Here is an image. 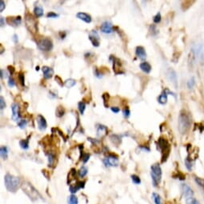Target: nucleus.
Returning a JSON list of instances; mask_svg holds the SVG:
<instances>
[{
  "mask_svg": "<svg viewBox=\"0 0 204 204\" xmlns=\"http://www.w3.org/2000/svg\"><path fill=\"white\" fill-rule=\"evenodd\" d=\"M0 47H1V54L3 53V47H2V45H0Z\"/></svg>",
  "mask_w": 204,
  "mask_h": 204,
  "instance_id": "59",
  "label": "nucleus"
},
{
  "mask_svg": "<svg viewBox=\"0 0 204 204\" xmlns=\"http://www.w3.org/2000/svg\"><path fill=\"white\" fill-rule=\"evenodd\" d=\"M178 130L181 134H186L190 127V119L187 114L185 112L180 113L178 116Z\"/></svg>",
  "mask_w": 204,
  "mask_h": 204,
  "instance_id": "2",
  "label": "nucleus"
},
{
  "mask_svg": "<svg viewBox=\"0 0 204 204\" xmlns=\"http://www.w3.org/2000/svg\"><path fill=\"white\" fill-rule=\"evenodd\" d=\"M18 79L22 86H25V77H24V74L22 72H19V75H18Z\"/></svg>",
  "mask_w": 204,
  "mask_h": 204,
  "instance_id": "38",
  "label": "nucleus"
},
{
  "mask_svg": "<svg viewBox=\"0 0 204 204\" xmlns=\"http://www.w3.org/2000/svg\"><path fill=\"white\" fill-rule=\"evenodd\" d=\"M185 163H186V166H187V169H188L189 170H191L192 166H193V163H192V162L190 161V159H189L188 158H186V160H185Z\"/></svg>",
  "mask_w": 204,
  "mask_h": 204,
  "instance_id": "44",
  "label": "nucleus"
},
{
  "mask_svg": "<svg viewBox=\"0 0 204 204\" xmlns=\"http://www.w3.org/2000/svg\"><path fill=\"white\" fill-rule=\"evenodd\" d=\"M0 154L2 159H7L8 158V148L6 146H2L0 147Z\"/></svg>",
  "mask_w": 204,
  "mask_h": 204,
  "instance_id": "28",
  "label": "nucleus"
},
{
  "mask_svg": "<svg viewBox=\"0 0 204 204\" xmlns=\"http://www.w3.org/2000/svg\"><path fill=\"white\" fill-rule=\"evenodd\" d=\"M151 176L154 187H158L162 179V169L158 163H154L151 166Z\"/></svg>",
  "mask_w": 204,
  "mask_h": 204,
  "instance_id": "5",
  "label": "nucleus"
},
{
  "mask_svg": "<svg viewBox=\"0 0 204 204\" xmlns=\"http://www.w3.org/2000/svg\"><path fill=\"white\" fill-rule=\"evenodd\" d=\"M167 93L166 92V91L164 90V91H163V93L161 94L160 95L158 96V102L160 104H166V102H167Z\"/></svg>",
  "mask_w": 204,
  "mask_h": 204,
  "instance_id": "27",
  "label": "nucleus"
},
{
  "mask_svg": "<svg viewBox=\"0 0 204 204\" xmlns=\"http://www.w3.org/2000/svg\"><path fill=\"white\" fill-rule=\"evenodd\" d=\"M0 77H1V79H7V77H8V73H7V71H6V70H4L3 69H1L0 70Z\"/></svg>",
  "mask_w": 204,
  "mask_h": 204,
  "instance_id": "48",
  "label": "nucleus"
},
{
  "mask_svg": "<svg viewBox=\"0 0 204 204\" xmlns=\"http://www.w3.org/2000/svg\"><path fill=\"white\" fill-rule=\"evenodd\" d=\"M139 67H140V69H141L144 73H146V74H149V73L151 72V69H152L151 64L147 62H142V63H140V64H139Z\"/></svg>",
  "mask_w": 204,
  "mask_h": 204,
  "instance_id": "23",
  "label": "nucleus"
},
{
  "mask_svg": "<svg viewBox=\"0 0 204 204\" xmlns=\"http://www.w3.org/2000/svg\"><path fill=\"white\" fill-rule=\"evenodd\" d=\"M181 191H182V195L185 197L186 199L191 198L194 195V191L191 189V187L187 184H185V183H182L181 185Z\"/></svg>",
  "mask_w": 204,
  "mask_h": 204,
  "instance_id": "12",
  "label": "nucleus"
},
{
  "mask_svg": "<svg viewBox=\"0 0 204 204\" xmlns=\"http://www.w3.org/2000/svg\"><path fill=\"white\" fill-rule=\"evenodd\" d=\"M110 139L113 143L116 145V146H118L122 142V137L118 134H111L110 136Z\"/></svg>",
  "mask_w": 204,
  "mask_h": 204,
  "instance_id": "24",
  "label": "nucleus"
},
{
  "mask_svg": "<svg viewBox=\"0 0 204 204\" xmlns=\"http://www.w3.org/2000/svg\"><path fill=\"white\" fill-rule=\"evenodd\" d=\"M7 22L9 25L12 26H20L22 22V17L21 16H16V17H7Z\"/></svg>",
  "mask_w": 204,
  "mask_h": 204,
  "instance_id": "14",
  "label": "nucleus"
},
{
  "mask_svg": "<svg viewBox=\"0 0 204 204\" xmlns=\"http://www.w3.org/2000/svg\"><path fill=\"white\" fill-rule=\"evenodd\" d=\"M113 70L115 72V74L116 75L118 74H125V72L122 70V66L121 63L119 58H115V56H113Z\"/></svg>",
  "mask_w": 204,
  "mask_h": 204,
  "instance_id": "9",
  "label": "nucleus"
},
{
  "mask_svg": "<svg viewBox=\"0 0 204 204\" xmlns=\"http://www.w3.org/2000/svg\"><path fill=\"white\" fill-rule=\"evenodd\" d=\"M87 172H88V169H87L86 166H82L79 169V171H78V175H79L80 178H83L86 176Z\"/></svg>",
  "mask_w": 204,
  "mask_h": 204,
  "instance_id": "31",
  "label": "nucleus"
},
{
  "mask_svg": "<svg viewBox=\"0 0 204 204\" xmlns=\"http://www.w3.org/2000/svg\"><path fill=\"white\" fill-rule=\"evenodd\" d=\"M36 121H37V124H38V128L40 131H44L46 127H47V123H46V120L42 115H37L36 118Z\"/></svg>",
  "mask_w": 204,
  "mask_h": 204,
  "instance_id": "13",
  "label": "nucleus"
},
{
  "mask_svg": "<svg viewBox=\"0 0 204 204\" xmlns=\"http://www.w3.org/2000/svg\"><path fill=\"white\" fill-rule=\"evenodd\" d=\"M100 30L104 34H111L114 31V29H113L111 23H110V22L107 21L104 22L102 23V25L100 26Z\"/></svg>",
  "mask_w": 204,
  "mask_h": 204,
  "instance_id": "16",
  "label": "nucleus"
},
{
  "mask_svg": "<svg viewBox=\"0 0 204 204\" xmlns=\"http://www.w3.org/2000/svg\"><path fill=\"white\" fill-rule=\"evenodd\" d=\"M12 39H13V41H14V43H18V42H19V36L17 35L16 34H14V35H13V37H12Z\"/></svg>",
  "mask_w": 204,
  "mask_h": 204,
  "instance_id": "56",
  "label": "nucleus"
},
{
  "mask_svg": "<svg viewBox=\"0 0 204 204\" xmlns=\"http://www.w3.org/2000/svg\"><path fill=\"white\" fill-rule=\"evenodd\" d=\"M22 189L23 190L24 193L30 198L31 201H37L41 198L40 194L30 182H23L22 184Z\"/></svg>",
  "mask_w": 204,
  "mask_h": 204,
  "instance_id": "3",
  "label": "nucleus"
},
{
  "mask_svg": "<svg viewBox=\"0 0 204 204\" xmlns=\"http://www.w3.org/2000/svg\"><path fill=\"white\" fill-rule=\"evenodd\" d=\"M59 36L61 39H64L65 37L67 36V32H66V31H60Z\"/></svg>",
  "mask_w": 204,
  "mask_h": 204,
  "instance_id": "55",
  "label": "nucleus"
},
{
  "mask_svg": "<svg viewBox=\"0 0 204 204\" xmlns=\"http://www.w3.org/2000/svg\"><path fill=\"white\" fill-rule=\"evenodd\" d=\"M78 108H79V112L81 115H83L85 109H86V103H84L83 101H81L78 103Z\"/></svg>",
  "mask_w": 204,
  "mask_h": 204,
  "instance_id": "34",
  "label": "nucleus"
},
{
  "mask_svg": "<svg viewBox=\"0 0 204 204\" xmlns=\"http://www.w3.org/2000/svg\"><path fill=\"white\" fill-rule=\"evenodd\" d=\"M55 81L57 82V83L60 86H64V82H62V79L60 78L58 75H55Z\"/></svg>",
  "mask_w": 204,
  "mask_h": 204,
  "instance_id": "49",
  "label": "nucleus"
},
{
  "mask_svg": "<svg viewBox=\"0 0 204 204\" xmlns=\"http://www.w3.org/2000/svg\"><path fill=\"white\" fill-rule=\"evenodd\" d=\"M11 110H12V119L14 121H18L19 119L20 115H19V106L18 103H13L11 104Z\"/></svg>",
  "mask_w": 204,
  "mask_h": 204,
  "instance_id": "15",
  "label": "nucleus"
},
{
  "mask_svg": "<svg viewBox=\"0 0 204 204\" xmlns=\"http://www.w3.org/2000/svg\"><path fill=\"white\" fill-rule=\"evenodd\" d=\"M35 70H39V67H38H38H36Z\"/></svg>",
  "mask_w": 204,
  "mask_h": 204,
  "instance_id": "60",
  "label": "nucleus"
},
{
  "mask_svg": "<svg viewBox=\"0 0 204 204\" xmlns=\"http://www.w3.org/2000/svg\"><path fill=\"white\" fill-rule=\"evenodd\" d=\"M48 156V166H50V167H54V166L55 164V162H56V156H55V154L53 153L52 151H50L47 154Z\"/></svg>",
  "mask_w": 204,
  "mask_h": 204,
  "instance_id": "22",
  "label": "nucleus"
},
{
  "mask_svg": "<svg viewBox=\"0 0 204 204\" xmlns=\"http://www.w3.org/2000/svg\"><path fill=\"white\" fill-rule=\"evenodd\" d=\"M76 17L82 21L85 22L86 23H90L92 21V18L89 14L85 13V12H79L76 14Z\"/></svg>",
  "mask_w": 204,
  "mask_h": 204,
  "instance_id": "19",
  "label": "nucleus"
},
{
  "mask_svg": "<svg viewBox=\"0 0 204 204\" xmlns=\"http://www.w3.org/2000/svg\"><path fill=\"white\" fill-rule=\"evenodd\" d=\"M7 70L11 75H13L14 74V72H15V69H14V67L13 66H8L7 67Z\"/></svg>",
  "mask_w": 204,
  "mask_h": 204,
  "instance_id": "52",
  "label": "nucleus"
},
{
  "mask_svg": "<svg viewBox=\"0 0 204 204\" xmlns=\"http://www.w3.org/2000/svg\"><path fill=\"white\" fill-rule=\"evenodd\" d=\"M75 84H76V81L73 79H67V80L64 82V86H66V87H67V88H71V87H73L74 86H75Z\"/></svg>",
  "mask_w": 204,
  "mask_h": 204,
  "instance_id": "30",
  "label": "nucleus"
},
{
  "mask_svg": "<svg viewBox=\"0 0 204 204\" xmlns=\"http://www.w3.org/2000/svg\"><path fill=\"white\" fill-rule=\"evenodd\" d=\"M89 39L92 43V45L95 47H98L100 45V40H99V35H98V32L96 31H91L89 34Z\"/></svg>",
  "mask_w": 204,
  "mask_h": 204,
  "instance_id": "11",
  "label": "nucleus"
},
{
  "mask_svg": "<svg viewBox=\"0 0 204 204\" xmlns=\"http://www.w3.org/2000/svg\"><path fill=\"white\" fill-rule=\"evenodd\" d=\"M96 129H97V136L99 138H103L107 134V127L104 125L98 124L96 127Z\"/></svg>",
  "mask_w": 204,
  "mask_h": 204,
  "instance_id": "17",
  "label": "nucleus"
},
{
  "mask_svg": "<svg viewBox=\"0 0 204 204\" xmlns=\"http://www.w3.org/2000/svg\"><path fill=\"white\" fill-rule=\"evenodd\" d=\"M6 106H7V104L5 103L4 98H3L2 96H1L0 97V108H1V110H3L6 107Z\"/></svg>",
  "mask_w": 204,
  "mask_h": 204,
  "instance_id": "50",
  "label": "nucleus"
},
{
  "mask_svg": "<svg viewBox=\"0 0 204 204\" xmlns=\"http://www.w3.org/2000/svg\"><path fill=\"white\" fill-rule=\"evenodd\" d=\"M194 180L195 182L199 186H200L201 187L204 188V178H202L199 177H195L194 178Z\"/></svg>",
  "mask_w": 204,
  "mask_h": 204,
  "instance_id": "41",
  "label": "nucleus"
},
{
  "mask_svg": "<svg viewBox=\"0 0 204 204\" xmlns=\"http://www.w3.org/2000/svg\"><path fill=\"white\" fill-rule=\"evenodd\" d=\"M37 46L43 51H50L53 48V42L50 38H43L38 41Z\"/></svg>",
  "mask_w": 204,
  "mask_h": 204,
  "instance_id": "7",
  "label": "nucleus"
},
{
  "mask_svg": "<svg viewBox=\"0 0 204 204\" xmlns=\"http://www.w3.org/2000/svg\"><path fill=\"white\" fill-rule=\"evenodd\" d=\"M84 186H85V181H79V182H77L75 184L70 185V186L69 190L71 194H74V193H76L79 189L83 188Z\"/></svg>",
  "mask_w": 204,
  "mask_h": 204,
  "instance_id": "18",
  "label": "nucleus"
},
{
  "mask_svg": "<svg viewBox=\"0 0 204 204\" xmlns=\"http://www.w3.org/2000/svg\"><path fill=\"white\" fill-rule=\"evenodd\" d=\"M166 77L168 81L172 82L175 86H177V74H176V72L172 68H169L166 70Z\"/></svg>",
  "mask_w": 204,
  "mask_h": 204,
  "instance_id": "10",
  "label": "nucleus"
},
{
  "mask_svg": "<svg viewBox=\"0 0 204 204\" xmlns=\"http://www.w3.org/2000/svg\"><path fill=\"white\" fill-rule=\"evenodd\" d=\"M158 148L162 153V163L166 161L168 156L170 154V146L168 141L165 138L161 137L158 140Z\"/></svg>",
  "mask_w": 204,
  "mask_h": 204,
  "instance_id": "4",
  "label": "nucleus"
},
{
  "mask_svg": "<svg viewBox=\"0 0 204 204\" xmlns=\"http://www.w3.org/2000/svg\"><path fill=\"white\" fill-rule=\"evenodd\" d=\"M81 154H82V156H81L82 160V162H83L84 163H86V162L89 160V158H90V154H88V153L82 154V153Z\"/></svg>",
  "mask_w": 204,
  "mask_h": 204,
  "instance_id": "45",
  "label": "nucleus"
},
{
  "mask_svg": "<svg viewBox=\"0 0 204 204\" xmlns=\"http://www.w3.org/2000/svg\"><path fill=\"white\" fill-rule=\"evenodd\" d=\"M0 23H1V27H3L5 24V21H4V18L2 16L0 17Z\"/></svg>",
  "mask_w": 204,
  "mask_h": 204,
  "instance_id": "57",
  "label": "nucleus"
},
{
  "mask_svg": "<svg viewBox=\"0 0 204 204\" xmlns=\"http://www.w3.org/2000/svg\"><path fill=\"white\" fill-rule=\"evenodd\" d=\"M67 202H68V204H78L79 203V199H78V198L75 195L71 194V195H70L68 197Z\"/></svg>",
  "mask_w": 204,
  "mask_h": 204,
  "instance_id": "32",
  "label": "nucleus"
},
{
  "mask_svg": "<svg viewBox=\"0 0 204 204\" xmlns=\"http://www.w3.org/2000/svg\"><path fill=\"white\" fill-rule=\"evenodd\" d=\"M42 70H43V77H44V79H50V78L53 76V74H54V70H53L51 67H47V66H44V67H43Z\"/></svg>",
  "mask_w": 204,
  "mask_h": 204,
  "instance_id": "21",
  "label": "nucleus"
},
{
  "mask_svg": "<svg viewBox=\"0 0 204 204\" xmlns=\"http://www.w3.org/2000/svg\"><path fill=\"white\" fill-rule=\"evenodd\" d=\"M5 7H6V5H5L4 1L1 0V1H0V12L3 11V10L5 9Z\"/></svg>",
  "mask_w": 204,
  "mask_h": 204,
  "instance_id": "53",
  "label": "nucleus"
},
{
  "mask_svg": "<svg viewBox=\"0 0 204 204\" xmlns=\"http://www.w3.org/2000/svg\"><path fill=\"white\" fill-rule=\"evenodd\" d=\"M50 97H52V98H57V94H53L52 92H50Z\"/></svg>",
  "mask_w": 204,
  "mask_h": 204,
  "instance_id": "58",
  "label": "nucleus"
},
{
  "mask_svg": "<svg viewBox=\"0 0 204 204\" xmlns=\"http://www.w3.org/2000/svg\"><path fill=\"white\" fill-rule=\"evenodd\" d=\"M103 163L107 167H109V166H117L118 164V156L110 154L107 155L106 158L103 159Z\"/></svg>",
  "mask_w": 204,
  "mask_h": 204,
  "instance_id": "8",
  "label": "nucleus"
},
{
  "mask_svg": "<svg viewBox=\"0 0 204 204\" xmlns=\"http://www.w3.org/2000/svg\"><path fill=\"white\" fill-rule=\"evenodd\" d=\"M26 124H27V122L26 120L25 119H20L18 121V127L20 128V129H24L26 127Z\"/></svg>",
  "mask_w": 204,
  "mask_h": 204,
  "instance_id": "40",
  "label": "nucleus"
},
{
  "mask_svg": "<svg viewBox=\"0 0 204 204\" xmlns=\"http://www.w3.org/2000/svg\"><path fill=\"white\" fill-rule=\"evenodd\" d=\"M186 203L187 204H201L199 202V200H197L194 197H191V198H189V199H186Z\"/></svg>",
  "mask_w": 204,
  "mask_h": 204,
  "instance_id": "37",
  "label": "nucleus"
},
{
  "mask_svg": "<svg viewBox=\"0 0 204 204\" xmlns=\"http://www.w3.org/2000/svg\"><path fill=\"white\" fill-rule=\"evenodd\" d=\"M152 199H153L154 202L155 204H162V199H161L160 195L155 192H154L152 194Z\"/></svg>",
  "mask_w": 204,
  "mask_h": 204,
  "instance_id": "33",
  "label": "nucleus"
},
{
  "mask_svg": "<svg viewBox=\"0 0 204 204\" xmlns=\"http://www.w3.org/2000/svg\"><path fill=\"white\" fill-rule=\"evenodd\" d=\"M30 138H31V135H29L27 137V139H22L19 141V146L23 150H27L29 148V142H30Z\"/></svg>",
  "mask_w": 204,
  "mask_h": 204,
  "instance_id": "26",
  "label": "nucleus"
},
{
  "mask_svg": "<svg viewBox=\"0 0 204 204\" xmlns=\"http://www.w3.org/2000/svg\"><path fill=\"white\" fill-rule=\"evenodd\" d=\"M43 8L41 6H35L34 8V14L35 15L36 18H40V17L43 16Z\"/></svg>",
  "mask_w": 204,
  "mask_h": 204,
  "instance_id": "25",
  "label": "nucleus"
},
{
  "mask_svg": "<svg viewBox=\"0 0 204 204\" xmlns=\"http://www.w3.org/2000/svg\"><path fill=\"white\" fill-rule=\"evenodd\" d=\"M15 86V82H14V79L10 77L9 79H8V86L9 87H13V86Z\"/></svg>",
  "mask_w": 204,
  "mask_h": 204,
  "instance_id": "51",
  "label": "nucleus"
},
{
  "mask_svg": "<svg viewBox=\"0 0 204 204\" xmlns=\"http://www.w3.org/2000/svg\"><path fill=\"white\" fill-rule=\"evenodd\" d=\"M5 187L8 191L14 193L18 190V189L21 185V182L19 177L14 176L10 174H7L4 177Z\"/></svg>",
  "mask_w": 204,
  "mask_h": 204,
  "instance_id": "1",
  "label": "nucleus"
},
{
  "mask_svg": "<svg viewBox=\"0 0 204 204\" xmlns=\"http://www.w3.org/2000/svg\"><path fill=\"white\" fill-rule=\"evenodd\" d=\"M94 75L98 78V79H102L103 76V73L101 72V70H99L97 67H94Z\"/></svg>",
  "mask_w": 204,
  "mask_h": 204,
  "instance_id": "36",
  "label": "nucleus"
},
{
  "mask_svg": "<svg viewBox=\"0 0 204 204\" xmlns=\"http://www.w3.org/2000/svg\"><path fill=\"white\" fill-rule=\"evenodd\" d=\"M135 55H136V56L139 58V59L141 60L146 59V50H145L143 46H137L136 49H135Z\"/></svg>",
  "mask_w": 204,
  "mask_h": 204,
  "instance_id": "20",
  "label": "nucleus"
},
{
  "mask_svg": "<svg viewBox=\"0 0 204 204\" xmlns=\"http://www.w3.org/2000/svg\"><path fill=\"white\" fill-rule=\"evenodd\" d=\"M130 177H131L132 182H134V184L138 185L141 183V179H140L139 176H138V175H132Z\"/></svg>",
  "mask_w": 204,
  "mask_h": 204,
  "instance_id": "39",
  "label": "nucleus"
},
{
  "mask_svg": "<svg viewBox=\"0 0 204 204\" xmlns=\"http://www.w3.org/2000/svg\"><path fill=\"white\" fill-rule=\"evenodd\" d=\"M194 84H195L194 78V77H191V78L188 80V82H187V87L189 89H192L193 88V86H194Z\"/></svg>",
  "mask_w": 204,
  "mask_h": 204,
  "instance_id": "42",
  "label": "nucleus"
},
{
  "mask_svg": "<svg viewBox=\"0 0 204 204\" xmlns=\"http://www.w3.org/2000/svg\"><path fill=\"white\" fill-rule=\"evenodd\" d=\"M65 114V109L62 106H58L57 108H56V110H55V115L58 118L62 117Z\"/></svg>",
  "mask_w": 204,
  "mask_h": 204,
  "instance_id": "29",
  "label": "nucleus"
},
{
  "mask_svg": "<svg viewBox=\"0 0 204 204\" xmlns=\"http://www.w3.org/2000/svg\"><path fill=\"white\" fill-rule=\"evenodd\" d=\"M25 23L27 30L31 34H35L38 32V23L35 18L30 13H26L25 14Z\"/></svg>",
  "mask_w": 204,
  "mask_h": 204,
  "instance_id": "6",
  "label": "nucleus"
},
{
  "mask_svg": "<svg viewBox=\"0 0 204 204\" xmlns=\"http://www.w3.org/2000/svg\"><path fill=\"white\" fill-rule=\"evenodd\" d=\"M122 114H123V116H124L126 118H129L130 115V109L128 106H126V107L123 109V110H122Z\"/></svg>",
  "mask_w": 204,
  "mask_h": 204,
  "instance_id": "43",
  "label": "nucleus"
},
{
  "mask_svg": "<svg viewBox=\"0 0 204 204\" xmlns=\"http://www.w3.org/2000/svg\"><path fill=\"white\" fill-rule=\"evenodd\" d=\"M102 98H103V104H104V106H105L106 107H107L108 102L110 100V94L108 93H104L103 95H102Z\"/></svg>",
  "mask_w": 204,
  "mask_h": 204,
  "instance_id": "35",
  "label": "nucleus"
},
{
  "mask_svg": "<svg viewBox=\"0 0 204 204\" xmlns=\"http://www.w3.org/2000/svg\"><path fill=\"white\" fill-rule=\"evenodd\" d=\"M58 16H59L58 14L53 11L48 12L47 14H46V17H47V18H50V19H55V18H58Z\"/></svg>",
  "mask_w": 204,
  "mask_h": 204,
  "instance_id": "47",
  "label": "nucleus"
},
{
  "mask_svg": "<svg viewBox=\"0 0 204 204\" xmlns=\"http://www.w3.org/2000/svg\"><path fill=\"white\" fill-rule=\"evenodd\" d=\"M161 19H162V17H161V14L158 12V14H156L155 16L154 17L153 19V21L154 23H158V22H160Z\"/></svg>",
  "mask_w": 204,
  "mask_h": 204,
  "instance_id": "46",
  "label": "nucleus"
},
{
  "mask_svg": "<svg viewBox=\"0 0 204 204\" xmlns=\"http://www.w3.org/2000/svg\"><path fill=\"white\" fill-rule=\"evenodd\" d=\"M110 110H111L112 112L115 113V114H117V113H118L120 111L119 107H118V106H112V107H110Z\"/></svg>",
  "mask_w": 204,
  "mask_h": 204,
  "instance_id": "54",
  "label": "nucleus"
}]
</instances>
